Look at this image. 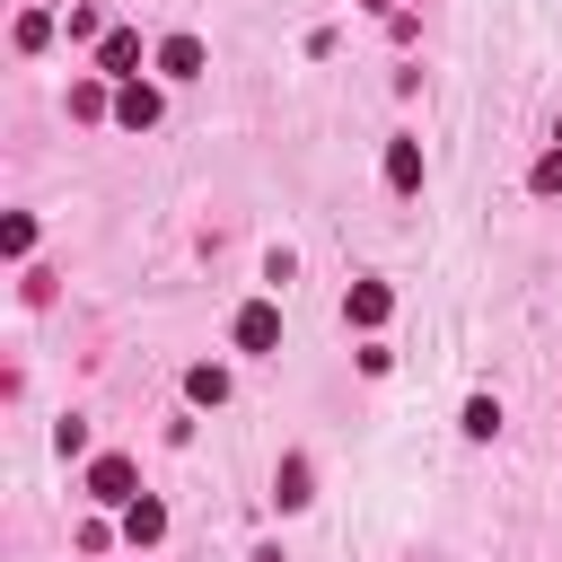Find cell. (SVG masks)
<instances>
[{
  "instance_id": "cell-1",
  "label": "cell",
  "mask_w": 562,
  "mask_h": 562,
  "mask_svg": "<svg viewBox=\"0 0 562 562\" xmlns=\"http://www.w3.org/2000/svg\"><path fill=\"white\" fill-rule=\"evenodd\" d=\"M272 342H281V316H272L263 299H255V307H237V351H272Z\"/></svg>"
},
{
  "instance_id": "cell-2",
  "label": "cell",
  "mask_w": 562,
  "mask_h": 562,
  "mask_svg": "<svg viewBox=\"0 0 562 562\" xmlns=\"http://www.w3.org/2000/svg\"><path fill=\"white\" fill-rule=\"evenodd\" d=\"M88 492H97V501H114V509H132V501H140V492H132V465H123V457H97Z\"/></svg>"
},
{
  "instance_id": "cell-3",
  "label": "cell",
  "mask_w": 562,
  "mask_h": 562,
  "mask_svg": "<svg viewBox=\"0 0 562 562\" xmlns=\"http://www.w3.org/2000/svg\"><path fill=\"white\" fill-rule=\"evenodd\" d=\"M158 70L167 79H202V35H167L158 44Z\"/></svg>"
},
{
  "instance_id": "cell-4",
  "label": "cell",
  "mask_w": 562,
  "mask_h": 562,
  "mask_svg": "<svg viewBox=\"0 0 562 562\" xmlns=\"http://www.w3.org/2000/svg\"><path fill=\"white\" fill-rule=\"evenodd\" d=\"M386 307H395V290H386V281H360V290L342 299V316H351V325H386Z\"/></svg>"
},
{
  "instance_id": "cell-5",
  "label": "cell",
  "mask_w": 562,
  "mask_h": 562,
  "mask_svg": "<svg viewBox=\"0 0 562 562\" xmlns=\"http://www.w3.org/2000/svg\"><path fill=\"white\" fill-rule=\"evenodd\" d=\"M132 61H140V35H132V26H114V35L97 44V70H114V79H132Z\"/></svg>"
},
{
  "instance_id": "cell-6",
  "label": "cell",
  "mask_w": 562,
  "mask_h": 562,
  "mask_svg": "<svg viewBox=\"0 0 562 562\" xmlns=\"http://www.w3.org/2000/svg\"><path fill=\"white\" fill-rule=\"evenodd\" d=\"M386 184H395V193L422 184V149H413V140H386Z\"/></svg>"
},
{
  "instance_id": "cell-7",
  "label": "cell",
  "mask_w": 562,
  "mask_h": 562,
  "mask_svg": "<svg viewBox=\"0 0 562 562\" xmlns=\"http://www.w3.org/2000/svg\"><path fill=\"white\" fill-rule=\"evenodd\" d=\"M123 536H132V544H158V536H167V509H158V501H132V509H123Z\"/></svg>"
},
{
  "instance_id": "cell-8",
  "label": "cell",
  "mask_w": 562,
  "mask_h": 562,
  "mask_svg": "<svg viewBox=\"0 0 562 562\" xmlns=\"http://www.w3.org/2000/svg\"><path fill=\"white\" fill-rule=\"evenodd\" d=\"M114 114H123V123H132V132H140V123H158V97H149V88H140V79H132V88H123V105H114Z\"/></svg>"
},
{
  "instance_id": "cell-9",
  "label": "cell",
  "mask_w": 562,
  "mask_h": 562,
  "mask_svg": "<svg viewBox=\"0 0 562 562\" xmlns=\"http://www.w3.org/2000/svg\"><path fill=\"white\" fill-rule=\"evenodd\" d=\"M272 501H281V509H299V501H307V465H299V457L272 474Z\"/></svg>"
},
{
  "instance_id": "cell-10",
  "label": "cell",
  "mask_w": 562,
  "mask_h": 562,
  "mask_svg": "<svg viewBox=\"0 0 562 562\" xmlns=\"http://www.w3.org/2000/svg\"><path fill=\"white\" fill-rule=\"evenodd\" d=\"M492 430H501V404L474 395V404H465V439H492Z\"/></svg>"
},
{
  "instance_id": "cell-11",
  "label": "cell",
  "mask_w": 562,
  "mask_h": 562,
  "mask_svg": "<svg viewBox=\"0 0 562 562\" xmlns=\"http://www.w3.org/2000/svg\"><path fill=\"white\" fill-rule=\"evenodd\" d=\"M184 395H193V404H220V395H228V378H220V369H193V378H184Z\"/></svg>"
},
{
  "instance_id": "cell-12",
  "label": "cell",
  "mask_w": 562,
  "mask_h": 562,
  "mask_svg": "<svg viewBox=\"0 0 562 562\" xmlns=\"http://www.w3.org/2000/svg\"><path fill=\"white\" fill-rule=\"evenodd\" d=\"M527 184H536V193H562V149H544V158H536V176H527Z\"/></svg>"
}]
</instances>
